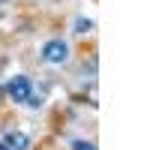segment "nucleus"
Segmentation results:
<instances>
[{
    "mask_svg": "<svg viewBox=\"0 0 150 150\" xmlns=\"http://www.w3.org/2000/svg\"><path fill=\"white\" fill-rule=\"evenodd\" d=\"M66 57H69V45L63 39H48L42 45V60H45V63L60 66V63H66Z\"/></svg>",
    "mask_w": 150,
    "mask_h": 150,
    "instance_id": "f257e3e1",
    "label": "nucleus"
},
{
    "mask_svg": "<svg viewBox=\"0 0 150 150\" xmlns=\"http://www.w3.org/2000/svg\"><path fill=\"white\" fill-rule=\"evenodd\" d=\"M6 93L12 96V102H24L27 105V99L33 96V81L27 78V75H18V78H12L6 84Z\"/></svg>",
    "mask_w": 150,
    "mask_h": 150,
    "instance_id": "f03ea898",
    "label": "nucleus"
},
{
    "mask_svg": "<svg viewBox=\"0 0 150 150\" xmlns=\"http://www.w3.org/2000/svg\"><path fill=\"white\" fill-rule=\"evenodd\" d=\"M3 144H6L9 150H27L30 138H27L24 132H18V129H9V132L3 135Z\"/></svg>",
    "mask_w": 150,
    "mask_h": 150,
    "instance_id": "7ed1b4c3",
    "label": "nucleus"
},
{
    "mask_svg": "<svg viewBox=\"0 0 150 150\" xmlns=\"http://www.w3.org/2000/svg\"><path fill=\"white\" fill-rule=\"evenodd\" d=\"M90 27H93V24L87 21V18H78V21H75V33H87Z\"/></svg>",
    "mask_w": 150,
    "mask_h": 150,
    "instance_id": "20e7f679",
    "label": "nucleus"
},
{
    "mask_svg": "<svg viewBox=\"0 0 150 150\" xmlns=\"http://www.w3.org/2000/svg\"><path fill=\"white\" fill-rule=\"evenodd\" d=\"M72 150H96L90 141H72Z\"/></svg>",
    "mask_w": 150,
    "mask_h": 150,
    "instance_id": "39448f33",
    "label": "nucleus"
},
{
    "mask_svg": "<svg viewBox=\"0 0 150 150\" xmlns=\"http://www.w3.org/2000/svg\"><path fill=\"white\" fill-rule=\"evenodd\" d=\"M0 150H9V147H6V144H3V141H0Z\"/></svg>",
    "mask_w": 150,
    "mask_h": 150,
    "instance_id": "423d86ee",
    "label": "nucleus"
},
{
    "mask_svg": "<svg viewBox=\"0 0 150 150\" xmlns=\"http://www.w3.org/2000/svg\"><path fill=\"white\" fill-rule=\"evenodd\" d=\"M0 6H3V0H0Z\"/></svg>",
    "mask_w": 150,
    "mask_h": 150,
    "instance_id": "0eeeda50",
    "label": "nucleus"
},
{
    "mask_svg": "<svg viewBox=\"0 0 150 150\" xmlns=\"http://www.w3.org/2000/svg\"><path fill=\"white\" fill-rule=\"evenodd\" d=\"M0 96H3V90H0Z\"/></svg>",
    "mask_w": 150,
    "mask_h": 150,
    "instance_id": "6e6552de",
    "label": "nucleus"
}]
</instances>
